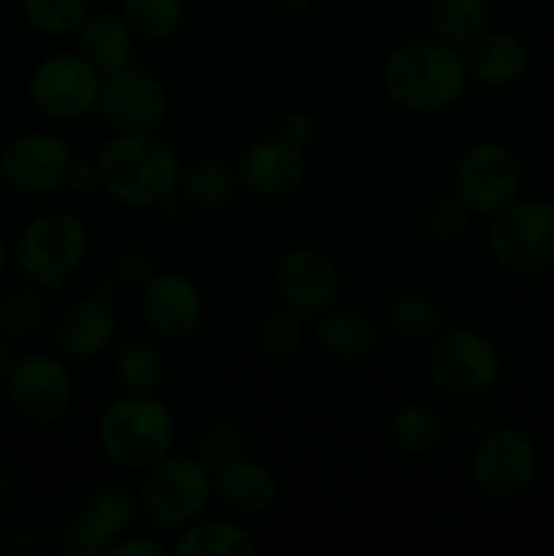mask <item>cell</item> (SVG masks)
<instances>
[{
  "label": "cell",
  "mask_w": 554,
  "mask_h": 556,
  "mask_svg": "<svg viewBox=\"0 0 554 556\" xmlns=\"http://www.w3.org/2000/svg\"><path fill=\"white\" fill-rule=\"evenodd\" d=\"M74 150L52 130H25L0 150V182L20 195H52L65 188Z\"/></svg>",
  "instance_id": "7c38bea8"
},
{
  "label": "cell",
  "mask_w": 554,
  "mask_h": 556,
  "mask_svg": "<svg viewBox=\"0 0 554 556\" xmlns=\"http://www.w3.org/2000/svg\"><path fill=\"white\" fill-rule=\"evenodd\" d=\"M465 65L470 81L483 87H508L527 74L530 52L514 33H483L465 49Z\"/></svg>",
  "instance_id": "44dd1931"
},
{
  "label": "cell",
  "mask_w": 554,
  "mask_h": 556,
  "mask_svg": "<svg viewBox=\"0 0 554 556\" xmlns=\"http://www.w3.org/2000/svg\"><path fill=\"white\" fill-rule=\"evenodd\" d=\"M467 223H470V210L459 199H445L429 210L427 233L438 242H456L467 231Z\"/></svg>",
  "instance_id": "836d02e7"
},
{
  "label": "cell",
  "mask_w": 554,
  "mask_h": 556,
  "mask_svg": "<svg viewBox=\"0 0 554 556\" xmlns=\"http://www.w3.org/2000/svg\"><path fill=\"white\" fill-rule=\"evenodd\" d=\"M98 112L114 130H158L168 114V92L134 63L103 76Z\"/></svg>",
  "instance_id": "5bb4252c"
},
{
  "label": "cell",
  "mask_w": 554,
  "mask_h": 556,
  "mask_svg": "<svg viewBox=\"0 0 554 556\" xmlns=\"http://www.w3.org/2000/svg\"><path fill=\"white\" fill-rule=\"evenodd\" d=\"M14 351H11V340L5 334H0V380H5L9 369L14 367Z\"/></svg>",
  "instance_id": "f35d334b"
},
{
  "label": "cell",
  "mask_w": 554,
  "mask_h": 556,
  "mask_svg": "<svg viewBox=\"0 0 554 556\" xmlns=\"http://www.w3.org/2000/svg\"><path fill=\"white\" fill-rule=\"evenodd\" d=\"M98 448L114 467L144 472L166 454L177 440L174 413L155 394H123L103 407L96 427Z\"/></svg>",
  "instance_id": "3957f363"
},
{
  "label": "cell",
  "mask_w": 554,
  "mask_h": 556,
  "mask_svg": "<svg viewBox=\"0 0 554 556\" xmlns=\"http://www.w3.org/2000/svg\"><path fill=\"white\" fill-rule=\"evenodd\" d=\"M136 497L147 525L179 532L206 514L215 500V478L199 456L166 454L141 472Z\"/></svg>",
  "instance_id": "277c9868"
},
{
  "label": "cell",
  "mask_w": 554,
  "mask_h": 556,
  "mask_svg": "<svg viewBox=\"0 0 554 556\" xmlns=\"http://www.w3.org/2000/svg\"><path fill=\"white\" fill-rule=\"evenodd\" d=\"M152 275H155V271H152L150 258H147L141 250H123V253H117V258L112 261V277L119 286L141 288Z\"/></svg>",
  "instance_id": "e575fe53"
},
{
  "label": "cell",
  "mask_w": 554,
  "mask_h": 556,
  "mask_svg": "<svg viewBox=\"0 0 554 556\" xmlns=\"http://www.w3.org/2000/svg\"><path fill=\"white\" fill-rule=\"evenodd\" d=\"M117 337V315L112 304L96 296L79 299L60 313L54 324V342L76 362L98 358Z\"/></svg>",
  "instance_id": "ac0fdd59"
},
{
  "label": "cell",
  "mask_w": 554,
  "mask_h": 556,
  "mask_svg": "<svg viewBox=\"0 0 554 556\" xmlns=\"http://www.w3.org/2000/svg\"><path fill=\"white\" fill-rule=\"evenodd\" d=\"M302 337H304L302 318H299L297 313H291V309L282 307V309H275V313H269L264 320H261L255 340H259V348L264 356L288 358L299 351Z\"/></svg>",
  "instance_id": "1f68e13d"
},
{
  "label": "cell",
  "mask_w": 554,
  "mask_h": 556,
  "mask_svg": "<svg viewBox=\"0 0 554 556\" xmlns=\"http://www.w3.org/2000/svg\"><path fill=\"white\" fill-rule=\"evenodd\" d=\"M166 380V358L152 340H128L114 356V383L123 394H155Z\"/></svg>",
  "instance_id": "484cf974"
},
{
  "label": "cell",
  "mask_w": 554,
  "mask_h": 556,
  "mask_svg": "<svg viewBox=\"0 0 554 556\" xmlns=\"http://www.w3.org/2000/svg\"><path fill=\"white\" fill-rule=\"evenodd\" d=\"M139 315L163 340H185L204 320V293L182 271H155L139 288Z\"/></svg>",
  "instance_id": "9a60e30c"
},
{
  "label": "cell",
  "mask_w": 554,
  "mask_h": 556,
  "mask_svg": "<svg viewBox=\"0 0 554 556\" xmlns=\"http://www.w3.org/2000/svg\"><path fill=\"white\" fill-rule=\"evenodd\" d=\"M467 65L459 49L443 41H411L396 47L383 63V90L396 106L435 114L454 106L465 92Z\"/></svg>",
  "instance_id": "7a4b0ae2"
},
{
  "label": "cell",
  "mask_w": 554,
  "mask_h": 556,
  "mask_svg": "<svg viewBox=\"0 0 554 556\" xmlns=\"http://www.w3.org/2000/svg\"><path fill=\"white\" fill-rule=\"evenodd\" d=\"M307 157L286 139L253 141L237 161L239 188L261 199H282L304 182Z\"/></svg>",
  "instance_id": "e0dca14e"
},
{
  "label": "cell",
  "mask_w": 554,
  "mask_h": 556,
  "mask_svg": "<svg viewBox=\"0 0 554 556\" xmlns=\"http://www.w3.org/2000/svg\"><path fill=\"white\" fill-rule=\"evenodd\" d=\"M286 5L293 11V14H302V11L310 9V0H286Z\"/></svg>",
  "instance_id": "b9f144b4"
},
{
  "label": "cell",
  "mask_w": 554,
  "mask_h": 556,
  "mask_svg": "<svg viewBox=\"0 0 554 556\" xmlns=\"http://www.w3.org/2000/svg\"><path fill=\"white\" fill-rule=\"evenodd\" d=\"M101 190L119 206L150 210L177 195L182 157L158 130H117L96 157Z\"/></svg>",
  "instance_id": "6da1fadb"
},
{
  "label": "cell",
  "mask_w": 554,
  "mask_h": 556,
  "mask_svg": "<svg viewBox=\"0 0 554 556\" xmlns=\"http://www.w3.org/2000/svg\"><path fill=\"white\" fill-rule=\"evenodd\" d=\"M65 188L74 190L79 195H90L96 190H101V168L96 161H74L71 166L68 179H65Z\"/></svg>",
  "instance_id": "8d00e7d4"
},
{
  "label": "cell",
  "mask_w": 554,
  "mask_h": 556,
  "mask_svg": "<svg viewBox=\"0 0 554 556\" xmlns=\"http://www.w3.org/2000/svg\"><path fill=\"white\" fill-rule=\"evenodd\" d=\"M541 470L536 440L516 427H492L470 454V481L481 497L511 503L527 494Z\"/></svg>",
  "instance_id": "ba28073f"
},
{
  "label": "cell",
  "mask_w": 554,
  "mask_h": 556,
  "mask_svg": "<svg viewBox=\"0 0 554 556\" xmlns=\"http://www.w3.org/2000/svg\"><path fill=\"white\" fill-rule=\"evenodd\" d=\"M199 448V459L215 472L217 467H223L226 462L242 456L244 438L237 427H231V424H210V427L204 429V434H201Z\"/></svg>",
  "instance_id": "d6a6232c"
},
{
  "label": "cell",
  "mask_w": 554,
  "mask_h": 556,
  "mask_svg": "<svg viewBox=\"0 0 554 556\" xmlns=\"http://www.w3.org/2000/svg\"><path fill=\"white\" fill-rule=\"evenodd\" d=\"M487 248L511 275H549L554 269V201H511L505 210L492 215Z\"/></svg>",
  "instance_id": "8992f818"
},
{
  "label": "cell",
  "mask_w": 554,
  "mask_h": 556,
  "mask_svg": "<svg viewBox=\"0 0 554 556\" xmlns=\"http://www.w3.org/2000/svg\"><path fill=\"white\" fill-rule=\"evenodd\" d=\"M74 36L76 52L87 63L96 65L103 76L134 63L136 36L123 14H114V11H90Z\"/></svg>",
  "instance_id": "ffe728a7"
},
{
  "label": "cell",
  "mask_w": 554,
  "mask_h": 556,
  "mask_svg": "<svg viewBox=\"0 0 554 556\" xmlns=\"http://www.w3.org/2000/svg\"><path fill=\"white\" fill-rule=\"evenodd\" d=\"M503 358L494 342L470 326L438 331L427 356V375L435 389L459 402H476L498 386Z\"/></svg>",
  "instance_id": "52a82bcc"
},
{
  "label": "cell",
  "mask_w": 554,
  "mask_h": 556,
  "mask_svg": "<svg viewBox=\"0 0 554 556\" xmlns=\"http://www.w3.org/2000/svg\"><path fill=\"white\" fill-rule=\"evenodd\" d=\"M3 386L9 407L27 427H54L74 405L71 369L52 353H25L14 358Z\"/></svg>",
  "instance_id": "9c48e42d"
},
{
  "label": "cell",
  "mask_w": 554,
  "mask_h": 556,
  "mask_svg": "<svg viewBox=\"0 0 554 556\" xmlns=\"http://www.w3.org/2000/svg\"><path fill=\"white\" fill-rule=\"evenodd\" d=\"M237 168H231L221 157H201L182 168L177 193L199 210H221L237 195Z\"/></svg>",
  "instance_id": "d4e9b609"
},
{
  "label": "cell",
  "mask_w": 554,
  "mask_h": 556,
  "mask_svg": "<svg viewBox=\"0 0 554 556\" xmlns=\"http://www.w3.org/2000/svg\"><path fill=\"white\" fill-rule=\"evenodd\" d=\"M9 261H11V244H9V239H5V233L0 231V277H3Z\"/></svg>",
  "instance_id": "60d3db41"
},
{
  "label": "cell",
  "mask_w": 554,
  "mask_h": 556,
  "mask_svg": "<svg viewBox=\"0 0 554 556\" xmlns=\"http://www.w3.org/2000/svg\"><path fill=\"white\" fill-rule=\"evenodd\" d=\"M429 25L438 41L465 52L492 27V3L489 0H432Z\"/></svg>",
  "instance_id": "cb8c5ba5"
},
{
  "label": "cell",
  "mask_w": 554,
  "mask_h": 556,
  "mask_svg": "<svg viewBox=\"0 0 554 556\" xmlns=\"http://www.w3.org/2000/svg\"><path fill=\"white\" fill-rule=\"evenodd\" d=\"M315 130H318V128H315V119L310 117V114L293 112V114H288L286 123H282L280 136L288 141V144H293V147H299V150H304V147H307V144H313Z\"/></svg>",
  "instance_id": "74e56055"
},
{
  "label": "cell",
  "mask_w": 554,
  "mask_h": 556,
  "mask_svg": "<svg viewBox=\"0 0 554 556\" xmlns=\"http://www.w3.org/2000/svg\"><path fill=\"white\" fill-rule=\"evenodd\" d=\"M141 516L136 492L125 489L123 483H106L98 486L85 500L79 514L68 521L63 532V548L71 556H103L109 554L112 543L134 530L136 519Z\"/></svg>",
  "instance_id": "4fadbf2b"
},
{
  "label": "cell",
  "mask_w": 554,
  "mask_h": 556,
  "mask_svg": "<svg viewBox=\"0 0 554 556\" xmlns=\"http://www.w3.org/2000/svg\"><path fill=\"white\" fill-rule=\"evenodd\" d=\"M49 299L43 296V288L30 286L14 288L5 293L0 302V334L11 342H27L41 334L49 324Z\"/></svg>",
  "instance_id": "83f0119b"
},
{
  "label": "cell",
  "mask_w": 554,
  "mask_h": 556,
  "mask_svg": "<svg viewBox=\"0 0 554 556\" xmlns=\"http://www.w3.org/2000/svg\"><path fill=\"white\" fill-rule=\"evenodd\" d=\"M103 74L79 52H54L43 58L27 79V98L49 119H79L96 112Z\"/></svg>",
  "instance_id": "8fae6325"
},
{
  "label": "cell",
  "mask_w": 554,
  "mask_h": 556,
  "mask_svg": "<svg viewBox=\"0 0 554 556\" xmlns=\"http://www.w3.org/2000/svg\"><path fill=\"white\" fill-rule=\"evenodd\" d=\"M172 552L177 556H250L259 552V543L239 521L201 516L177 532Z\"/></svg>",
  "instance_id": "603a6c76"
},
{
  "label": "cell",
  "mask_w": 554,
  "mask_h": 556,
  "mask_svg": "<svg viewBox=\"0 0 554 556\" xmlns=\"http://www.w3.org/2000/svg\"><path fill=\"white\" fill-rule=\"evenodd\" d=\"M391 440L405 456H429L443 443V421L421 402H407L391 416Z\"/></svg>",
  "instance_id": "4316f807"
},
{
  "label": "cell",
  "mask_w": 554,
  "mask_h": 556,
  "mask_svg": "<svg viewBox=\"0 0 554 556\" xmlns=\"http://www.w3.org/2000/svg\"><path fill=\"white\" fill-rule=\"evenodd\" d=\"M168 546H163L161 541L147 535H125L117 543H112L106 556H166Z\"/></svg>",
  "instance_id": "d590c367"
},
{
  "label": "cell",
  "mask_w": 554,
  "mask_h": 556,
  "mask_svg": "<svg viewBox=\"0 0 554 556\" xmlns=\"http://www.w3.org/2000/svg\"><path fill=\"white\" fill-rule=\"evenodd\" d=\"M90 253V231L71 212H43L33 217L11 248L16 269L30 286L60 288L81 269Z\"/></svg>",
  "instance_id": "5b68a950"
},
{
  "label": "cell",
  "mask_w": 554,
  "mask_h": 556,
  "mask_svg": "<svg viewBox=\"0 0 554 556\" xmlns=\"http://www.w3.org/2000/svg\"><path fill=\"white\" fill-rule=\"evenodd\" d=\"M117 286H119V282L114 280V277H109V280L98 282V286L92 288V296L101 299V302H109V304H112V299L117 296Z\"/></svg>",
  "instance_id": "ab89813d"
},
{
  "label": "cell",
  "mask_w": 554,
  "mask_h": 556,
  "mask_svg": "<svg viewBox=\"0 0 554 556\" xmlns=\"http://www.w3.org/2000/svg\"><path fill=\"white\" fill-rule=\"evenodd\" d=\"M389 324L405 340H432L440 331V309L427 293L402 291L391 299Z\"/></svg>",
  "instance_id": "f546056e"
},
{
  "label": "cell",
  "mask_w": 554,
  "mask_h": 556,
  "mask_svg": "<svg viewBox=\"0 0 554 556\" xmlns=\"http://www.w3.org/2000/svg\"><path fill=\"white\" fill-rule=\"evenodd\" d=\"M521 185H525V168L519 155L503 141H476L456 161V199L470 210V215H498L511 201L519 199Z\"/></svg>",
  "instance_id": "30bf717a"
},
{
  "label": "cell",
  "mask_w": 554,
  "mask_h": 556,
  "mask_svg": "<svg viewBox=\"0 0 554 556\" xmlns=\"http://www.w3.org/2000/svg\"><path fill=\"white\" fill-rule=\"evenodd\" d=\"M215 478V500L228 510L242 516H261L280 497V483L269 465L248 456L226 462L212 472Z\"/></svg>",
  "instance_id": "d6986e66"
},
{
  "label": "cell",
  "mask_w": 554,
  "mask_h": 556,
  "mask_svg": "<svg viewBox=\"0 0 554 556\" xmlns=\"http://www.w3.org/2000/svg\"><path fill=\"white\" fill-rule=\"evenodd\" d=\"M27 25L41 36H71L92 11V0H20Z\"/></svg>",
  "instance_id": "4dcf8cb0"
},
{
  "label": "cell",
  "mask_w": 554,
  "mask_h": 556,
  "mask_svg": "<svg viewBox=\"0 0 554 556\" xmlns=\"http://www.w3.org/2000/svg\"><path fill=\"white\" fill-rule=\"evenodd\" d=\"M315 320H318L315 326L318 345L340 362H358L369 356L378 342V329L373 320L353 307H331Z\"/></svg>",
  "instance_id": "7402d4cb"
},
{
  "label": "cell",
  "mask_w": 554,
  "mask_h": 556,
  "mask_svg": "<svg viewBox=\"0 0 554 556\" xmlns=\"http://www.w3.org/2000/svg\"><path fill=\"white\" fill-rule=\"evenodd\" d=\"M275 288L282 307L302 320H315L331 309L340 296V271L315 250H291L277 261Z\"/></svg>",
  "instance_id": "2e32d148"
},
{
  "label": "cell",
  "mask_w": 554,
  "mask_h": 556,
  "mask_svg": "<svg viewBox=\"0 0 554 556\" xmlns=\"http://www.w3.org/2000/svg\"><path fill=\"white\" fill-rule=\"evenodd\" d=\"M123 16L134 36L163 41L185 25V0H123Z\"/></svg>",
  "instance_id": "f1b7e54d"
}]
</instances>
